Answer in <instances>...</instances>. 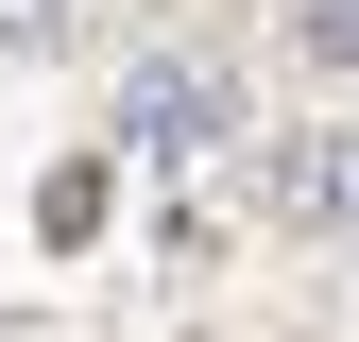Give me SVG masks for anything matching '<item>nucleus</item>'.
Returning a JSON list of instances; mask_svg holds the SVG:
<instances>
[{"mask_svg":"<svg viewBox=\"0 0 359 342\" xmlns=\"http://www.w3.org/2000/svg\"><path fill=\"white\" fill-rule=\"evenodd\" d=\"M120 137L137 154H205V137H240V86H222L205 52H137L120 69Z\"/></svg>","mask_w":359,"mask_h":342,"instance_id":"nucleus-1","label":"nucleus"},{"mask_svg":"<svg viewBox=\"0 0 359 342\" xmlns=\"http://www.w3.org/2000/svg\"><path fill=\"white\" fill-rule=\"evenodd\" d=\"M274 223H308V240H359V120H342V137H291V154H274Z\"/></svg>","mask_w":359,"mask_h":342,"instance_id":"nucleus-2","label":"nucleus"},{"mask_svg":"<svg viewBox=\"0 0 359 342\" xmlns=\"http://www.w3.org/2000/svg\"><path fill=\"white\" fill-rule=\"evenodd\" d=\"M69 18H86V0H0V52H52Z\"/></svg>","mask_w":359,"mask_h":342,"instance_id":"nucleus-3","label":"nucleus"},{"mask_svg":"<svg viewBox=\"0 0 359 342\" xmlns=\"http://www.w3.org/2000/svg\"><path fill=\"white\" fill-rule=\"evenodd\" d=\"M291 34H308V52H325V69H359V0H308Z\"/></svg>","mask_w":359,"mask_h":342,"instance_id":"nucleus-4","label":"nucleus"}]
</instances>
